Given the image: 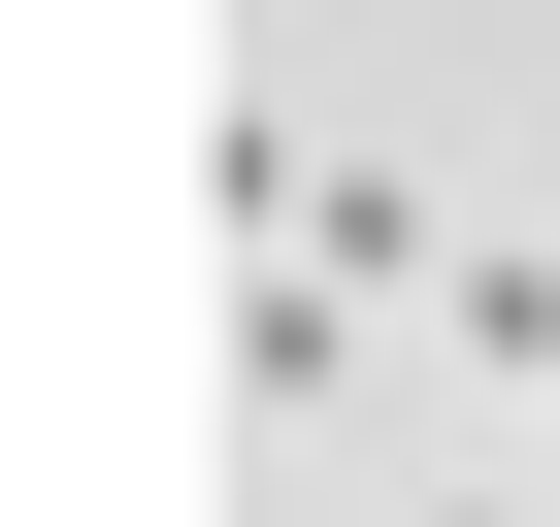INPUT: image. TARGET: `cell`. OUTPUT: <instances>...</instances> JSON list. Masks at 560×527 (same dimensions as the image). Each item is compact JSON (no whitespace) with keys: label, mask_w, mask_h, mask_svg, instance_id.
<instances>
[{"label":"cell","mask_w":560,"mask_h":527,"mask_svg":"<svg viewBox=\"0 0 560 527\" xmlns=\"http://www.w3.org/2000/svg\"><path fill=\"white\" fill-rule=\"evenodd\" d=\"M298 297H330V330H396V297H462V231L363 165V198H298Z\"/></svg>","instance_id":"6da1fadb"}]
</instances>
